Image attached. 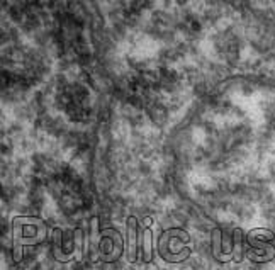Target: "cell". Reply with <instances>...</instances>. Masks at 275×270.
Wrapping results in <instances>:
<instances>
[{
  "label": "cell",
  "mask_w": 275,
  "mask_h": 270,
  "mask_svg": "<svg viewBox=\"0 0 275 270\" xmlns=\"http://www.w3.org/2000/svg\"><path fill=\"white\" fill-rule=\"evenodd\" d=\"M138 246H139L138 221L136 218L131 216L128 218V260L131 263H134L138 260Z\"/></svg>",
  "instance_id": "2"
},
{
  "label": "cell",
  "mask_w": 275,
  "mask_h": 270,
  "mask_svg": "<svg viewBox=\"0 0 275 270\" xmlns=\"http://www.w3.org/2000/svg\"><path fill=\"white\" fill-rule=\"evenodd\" d=\"M139 246H141L143 250V260L144 262H151L153 258V241H151V230L150 228H146L144 230V235L139 238Z\"/></svg>",
  "instance_id": "3"
},
{
  "label": "cell",
  "mask_w": 275,
  "mask_h": 270,
  "mask_svg": "<svg viewBox=\"0 0 275 270\" xmlns=\"http://www.w3.org/2000/svg\"><path fill=\"white\" fill-rule=\"evenodd\" d=\"M14 260L21 262L22 250L26 245H38L46 240V225L39 218H26L16 216L14 218Z\"/></svg>",
  "instance_id": "1"
}]
</instances>
